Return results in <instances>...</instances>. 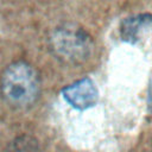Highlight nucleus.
<instances>
[{
  "instance_id": "2",
  "label": "nucleus",
  "mask_w": 152,
  "mask_h": 152,
  "mask_svg": "<svg viewBox=\"0 0 152 152\" xmlns=\"http://www.w3.org/2000/svg\"><path fill=\"white\" fill-rule=\"evenodd\" d=\"M49 46L57 59L66 64L77 65L89 58L94 42L83 27L76 24H63L51 32Z\"/></svg>"
},
{
  "instance_id": "4",
  "label": "nucleus",
  "mask_w": 152,
  "mask_h": 152,
  "mask_svg": "<svg viewBox=\"0 0 152 152\" xmlns=\"http://www.w3.org/2000/svg\"><path fill=\"white\" fill-rule=\"evenodd\" d=\"M152 26L151 13H139L125 18L120 25V36L124 42L135 44L141 39V36Z\"/></svg>"
},
{
  "instance_id": "1",
  "label": "nucleus",
  "mask_w": 152,
  "mask_h": 152,
  "mask_svg": "<svg viewBox=\"0 0 152 152\" xmlns=\"http://www.w3.org/2000/svg\"><path fill=\"white\" fill-rule=\"evenodd\" d=\"M0 93L6 103L14 108L32 106L40 94L38 71L25 61H17L5 68L0 78Z\"/></svg>"
},
{
  "instance_id": "5",
  "label": "nucleus",
  "mask_w": 152,
  "mask_h": 152,
  "mask_svg": "<svg viewBox=\"0 0 152 152\" xmlns=\"http://www.w3.org/2000/svg\"><path fill=\"white\" fill-rule=\"evenodd\" d=\"M7 152H40L38 141L30 135L15 138L8 146Z\"/></svg>"
},
{
  "instance_id": "3",
  "label": "nucleus",
  "mask_w": 152,
  "mask_h": 152,
  "mask_svg": "<svg viewBox=\"0 0 152 152\" xmlns=\"http://www.w3.org/2000/svg\"><path fill=\"white\" fill-rule=\"evenodd\" d=\"M64 100L75 109L84 110L96 104L99 91L90 77L81 78L62 89Z\"/></svg>"
}]
</instances>
